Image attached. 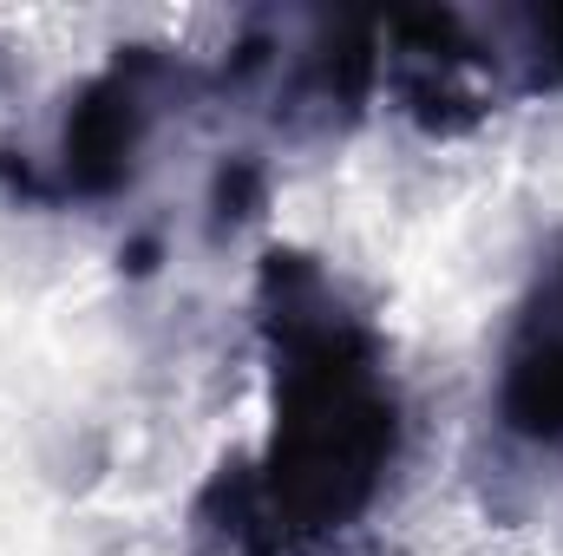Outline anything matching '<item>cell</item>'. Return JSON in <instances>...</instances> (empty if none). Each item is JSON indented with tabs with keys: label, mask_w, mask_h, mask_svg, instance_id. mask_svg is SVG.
<instances>
[{
	"label": "cell",
	"mask_w": 563,
	"mask_h": 556,
	"mask_svg": "<svg viewBox=\"0 0 563 556\" xmlns=\"http://www.w3.org/2000/svg\"><path fill=\"white\" fill-rule=\"evenodd\" d=\"M394 458V400L374 367L321 327L288 360V393L276 425V504L295 524H334L361 511Z\"/></svg>",
	"instance_id": "obj_1"
},
{
	"label": "cell",
	"mask_w": 563,
	"mask_h": 556,
	"mask_svg": "<svg viewBox=\"0 0 563 556\" xmlns=\"http://www.w3.org/2000/svg\"><path fill=\"white\" fill-rule=\"evenodd\" d=\"M505 413L531 438H563V281H551L544 308L531 314V327L511 354Z\"/></svg>",
	"instance_id": "obj_2"
}]
</instances>
